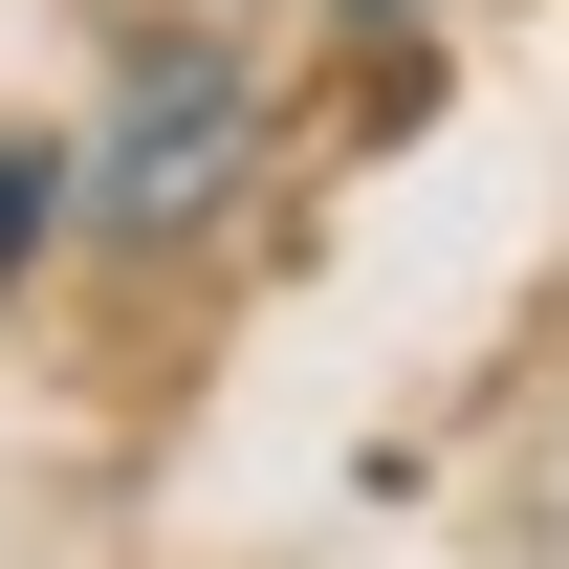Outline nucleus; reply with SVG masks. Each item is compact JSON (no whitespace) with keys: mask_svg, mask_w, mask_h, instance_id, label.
Instances as JSON below:
<instances>
[{"mask_svg":"<svg viewBox=\"0 0 569 569\" xmlns=\"http://www.w3.org/2000/svg\"><path fill=\"white\" fill-rule=\"evenodd\" d=\"M219 153H241V67H198V44H176V67L110 110V219H198Z\"/></svg>","mask_w":569,"mask_h":569,"instance_id":"nucleus-1","label":"nucleus"},{"mask_svg":"<svg viewBox=\"0 0 569 569\" xmlns=\"http://www.w3.org/2000/svg\"><path fill=\"white\" fill-rule=\"evenodd\" d=\"M22 241H44V153L0 132V263H22Z\"/></svg>","mask_w":569,"mask_h":569,"instance_id":"nucleus-2","label":"nucleus"}]
</instances>
